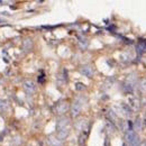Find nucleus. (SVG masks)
<instances>
[{
	"label": "nucleus",
	"instance_id": "obj_1",
	"mask_svg": "<svg viewBox=\"0 0 146 146\" xmlns=\"http://www.w3.org/2000/svg\"><path fill=\"white\" fill-rule=\"evenodd\" d=\"M68 109H69V103L66 101H62L60 103H57L56 107H55V111H56V114H58V115L65 114V112L68 111Z\"/></svg>",
	"mask_w": 146,
	"mask_h": 146
},
{
	"label": "nucleus",
	"instance_id": "obj_2",
	"mask_svg": "<svg viewBox=\"0 0 146 146\" xmlns=\"http://www.w3.org/2000/svg\"><path fill=\"white\" fill-rule=\"evenodd\" d=\"M81 108H82V103L80 101H75L71 106V115L72 117H77L81 111Z\"/></svg>",
	"mask_w": 146,
	"mask_h": 146
},
{
	"label": "nucleus",
	"instance_id": "obj_3",
	"mask_svg": "<svg viewBox=\"0 0 146 146\" xmlns=\"http://www.w3.org/2000/svg\"><path fill=\"white\" fill-rule=\"evenodd\" d=\"M24 89L26 90L28 93L35 92V90H36L35 83L33 82L32 80H25V81H24Z\"/></svg>",
	"mask_w": 146,
	"mask_h": 146
},
{
	"label": "nucleus",
	"instance_id": "obj_4",
	"mask_svg": "<svg viewBox=\"0 0 146 146\" xmlns=\"http://www.w3.org/2000/svg\"><path fill=\"white\" fill-rule=\"evenodd\" d=\"M69 118L68 117H61L60 119L57 120V124H56V129L57 130H61V129H63V128H66L68 127V125H69Z\"/></svg>",
	"mask_w": 146,
	"mask_h": 146
},
{
	"label": "nucleus",
	"instance_id": "obj_5",
	"mask_svg": "<svg viewBox=\"0 0 146 146\" xmlns=\"http://www.w3.org/2000/svg\"><path fill=\"white\" fill-rule=\"evenodd\" d=\"M80 72L83 74V75H85L88 78H92V75H93V69L91 68L90 65L82 66V68L80 69Z\"/></svg>",
	"mask_w": 146,
	"mask_h": 146
},
{
	"label": "nucleus",
	"instance_id": "obj_6",
	"mask_svg": "<svg viewBox=\"0 0 146 146\" xmlns=\"http://www.w3.org/2000/svg\"><path fill=\"white\" fill-rule=\"evenodd\" d=\"M47 143L49 146H62L63 145V142L61 139H58L57 137H54V136H49L47 138Z\"/></svg>",
	"mask_w": 146,
	"mask_h": 146
},
{
	"label": "nucleus",
	"instance_id": "obj_7",
	"mask_svg": "<svg viewBox=\"0 0 146 146\" xmlns=\"http://www.w3.org/2000/svg\"><path fill=\"white\" fill-rule=\"evenodd\" d=\"M69 133H70V130H69L68 127L61 129V130H57V138L61 139V140H63L64 138H66V137L69 136Z\"/></svg>",
	"mask_w": 146,
	"mask_h": 146
},
{
	"label": "nucleus",
	"instance_id": "obj_8",
	"mask_svg": "<svg viewBox=\"0 0 146 146\" xmlns=\"http://www.w3.org/2000/svg\"><path fill=\"white\" fill-rule=\"evenodd\" d=\"M136 51H137V54H138V55H142L144 52H146V42L140 41L136 46Z\"/></svg>",
	"mask_w": 146,
	"mask_h": 146
},
{
	"label": "nucleus",
	"instance_id": "obj_9",
	"mask_svg": "<svg viewBox=\"0 0 146 146\" xmlns=\"http://www.w3.org/2000/svg\"><path fill=\"white\" fill-rule=\"evenodd\" d=\"M32 47H33V42H32V39H29V38H27V39H25L24 41V43H23V48H24V51H29V49H32Z\"/></svg>",
	"mask_w": 146,
	"mask_h": 146
},
{
	"label": "nucleus",
	"instance_id": "obj_10",
	"mask_svg": "<svg viewBox=\"0 0 146 146\" xmlns=\"http://www.w3.org/2000/svg\"><path fill=\"white\" fill-rule=\"evenodd\" d=\"M128 145H129V146H139V145H140V139H139L138 135L136 134V135L134 136V138H133V139L128 143Z\"/></svg>",
	"mask_w": 146,
	"mask_h": 146
},
{
	"label": "nucleus",
	"instance_id": "obj_11",
	"mask_svg": "<svg viewBox=\"0 0 146 146\" xmlns=\"http://www.w3.org/2000/svg\"><path fill=\"white\" fill-rule=\"evenodd\" d=\"M75 89L79 91H82L85 89V85L83 84V83H75Z\"/></svg>",
	"mask_w": 146,
	"mask_h": 146
},
{
	"label": "nucleus",
	"instance_id": "obj_12",
	"mask_svg": "<svg viewBox=\"0 0 146 146\" xmlns=\"http://www.w3.org/2000/svg\"><path fill=\"white\" fill-rule=\"evenodd\" d=\"M139 87H140V89H142V90L146 91V80H145V79L140 81V85H139Z\"/></svg>",
	"mask_w": 146,
	"mask_h": 146
},
{
	"label": "nucleus",
	"instance_id": "obj_13",
	"mask_svg": "<svg viewBox=\"0 0 146 146\" xmlns=\"http://www.w3.org/2000/svg\"><path fill=\"white\" fill-rule=\"evenodd\" d=\"M139 128H140V120L137 119V122H136V124H135V129L137 130V129H139Z\"/></svg>",
	"mask_w": 146,
	"mask_h": 146
},
{
	"label": "nucleus",
	"instance_id": "obj_14",
	"mask_svg": "<svg viewBox=\"0 0 146 146\" xmlns=\"http://www.w3.org/2000/svg\"><path fill=\"white\" fill-rule=\"evenodd\" d=\"M109 116L111 117V119H112V120H114V119H116V114H115V111L110 110V111H109Z\"/></svg>",
	"mask_w": 146,
	"mask_h": 146
},
{
	"label": "nucleus",
	"instance_id": "obj_15",
	"mask_svg": "<svg viewBox=\"0 0 146 146\" xmlns=\"http://www.w3.org/2000/svg\"><path fill=\"white\" fill-rule=\"evenodd\" d=\"M139 146H146V142H143V143H142Z\"/></svg>",
	"mask_w": 146,
	"mask_h": 146
}]
</instances>
